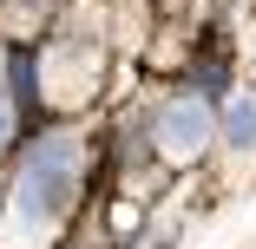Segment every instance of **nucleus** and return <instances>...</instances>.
<instances>
[{"label":"nucleus","mask_w":256,"mask_h":249,"mask_svg":"<svg viewBox=\"0 0 256 249\" xmlns=\"http://www.w3.org/2000/svg\"><path fill=\"white\" fill-rule=\"evenodd\" d=\"M79 190V138L72 131H53L33 144V158L20 171V190H14V223H7V243H40L46 230H53V217L72 204Z\"/></svg>","instance_id":"nucleus-1"},{"label":"nucleus","mask_w":256,"mask_h":249,"mask_svg":"<svg viewBox=\"0 0 256 249\" xmlns=\"http://www.w3.org/2000/svg\"><path fill=\"white\" fill-rule=\"evenodd\" d=\"M204 144H210V98H171V105H158V151L164 158H197Z\"/></svg>","instance_id":"nucleus-2"},{"label":"nucleus","mask_w":256,"mask_h":249,"mask_svg":"<svg viewBox=\"0 0 256 249\" xmlns=\"http://www.w3.org/2000/svg\"><path fill=\"white\" fill-rule=\"evenodd\" d=\"M224 138L236 144V151H256V98H250V92L224 105Z\"/></svg>","instance_id":"nucleus-3"},{"label":"nucleus","mask_w":256,"mask_h":249,"mask_svg":"<svg viewBox=\"0 0 256 249\" xmlns=\"http://www.w3.org/2000/svg\"><path fill=\"white\" fill-rule=\"evenodd\" d=\"M14 131V112H7V98H0V138H7Z\"/></svg>","instance_id":"nucleus-4"}]
</instances>
